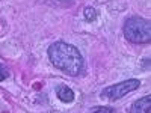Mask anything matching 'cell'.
Returning <instances> with one entry per match:
<instances>
[{
    "label": "cell",
    "mask_w": 151,
    "mask_h": 113,
    "mask_svg": "<svg viewBox=\"0 0 151 113\" xmlns=\"http://www.w3.org/2000/svg\"><path fill=\"white\" fill-rule=\"evenodd\" d=\"M47 53H48V57L52 60V64L62 72L76 77V75H79L83 71V67H85L83 56L71 44H67L64 41L53 42L48 47Z\"/></svg>",
    "instance_id": "cell-1"
},
{
    "label": "cell",
    "mask_w": 151,
    "mask_h": 113,
    "mask_svg": "<svg viewBox=\"0 0 151 113\" xmlns=\"http://www.w3.org/2000/svg\"><path fill=\"white\" fill-rule=\"evenodd\" d=\"M130 113H150L151 112V97L145 95L142 98H139L137 101H134L130 106Z\"/></svg>",
    "instance_id": "cell-4"
},
{
    "label": "cell",
    "mask_w": 151,
    "mask_h": 113,
    "mask_svg": "<svg viewBox=\"0 0 151 113\" xmlns=\"http://www.w3.org/2000/svg\"><path fill=\"white\" fill-rule=\"evenodd\" d=\"M124 36L133 44H148L151 41V23L142 17H132L124 23Z\"/></svg>",
    "instance_id": "cell-2"
},
{
    "label": "cell",
    "mask_w": 151,
    "mask_h": 113,
    "mask_svg": "<svg viewBox=\"0 0 151 113\" xmlns=\"http://www.w3.org/2000/svg\"><path fill=\"white\" fill-rule=\"evenodd\" d=\"M92 113H115L112 107H97L95 110H92Z\"/></svg>",
    "instance_id": "cell-8"
},
{
    "label": "cell",
    "mask_w": 151,
    "mask_h": 113,
    "mask_svg": "<svg viewBox=\"0 0 151 113\" xmlns=\"http://www.w3.org/2000/svg\"><path fill=\"white\" fill-rule=\"evenodd\" d=\"M85 18H86L88 21H94V20L97 18L95 9H94V8H86V9H85Z\"/></svg>",
    "instance_id": "cell-6"
},
{
    "label": "cell",
    "mask_w": 151,
    "mask_h": 113,
    "mask_svg": "<svg viewBox=\"0 0 151 113\" xmlns=\"http://www.w3.org/2000/svg\"><path fill=\"white\" fill-rule=\"evenodd\" d=\"M56 95L60 101H64V103H71L74 99V92L65 84H60V86L56 87Z\"/></svg>",
    "instance_id": "cell-5"
},
{
    "label": "cell",
    "mask_w": 151,
    "mask_h": 113,
    "mask_svg": "<svg viewBox=\"0 0 151 113\" xmlns=\"http://www.w3.org/2000/svg\"><path fill=\"white\" fill-rule=\"evenodd\" d=\"M139 86H141V82L137 79H129V80L119 82L116 84H112L109 87H104L101 91V97L106 99H110V101H116V99L130 94L132 91H136Z\"/></svg>",
    "instance_id": "cell-3"
},
{
    "label": "cell",
    "mask_w": 151,
    "mask_h": 113,
    "mask_svg": "<svg viewBox=\"0 0 151 113\" xmlns=\"http://www.w3.org/2000/svg\"><path fill=\"white\" fill-rule=\"evenodd\" d=\"M9 77V71L6 69V67H3L2 64H0V82H3Z\"/></svg>",
    "instance_id": "cell-7"
}]
</instances>
